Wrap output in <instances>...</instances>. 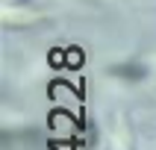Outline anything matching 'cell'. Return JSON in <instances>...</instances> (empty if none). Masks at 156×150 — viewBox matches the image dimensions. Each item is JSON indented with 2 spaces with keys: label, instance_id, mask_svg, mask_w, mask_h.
<instances>
[{
  "label": "cell",
  "instance_id": "1",
  "mask_svg": "<svg viewBox=\"0 0 156 150\" xmlns=\"http://www.w3.org/2000/svg\"><path fill=\"white\" fill-rule=\"evenodd\" d=\"M0 21H3V26L6 30H27V26H35L44 21V12H38V9L27 6V3H9V0H3V6H0Z\"/></svg>",
  "mask_w": 156,
  "mask_h": 150
},
{
  "label": "cell",
  "instance_id": "2",
  "mask_svg": "<svg viewBox=\"0 0 156 150\" xmlns=\"http://www.w3.org/2000/svg\"><path fill=\"white\" fill-rule=\"evenodd\" d=\"M109 74L118 77V79H124V82H139V79H144L150 74V68L144 65V62H118V65L109 68Z\"/></svg>",
  "mask_w": 156,
  "mask_h": 150
}]
</instances>
